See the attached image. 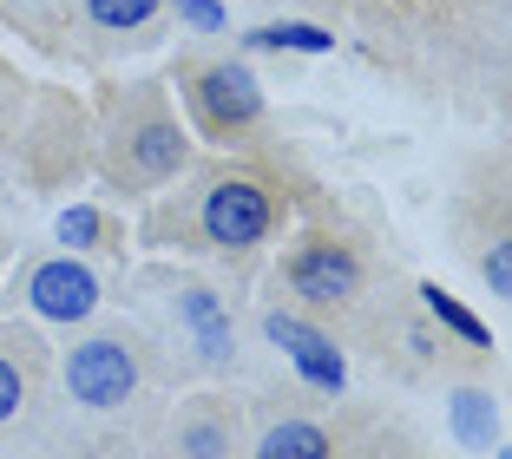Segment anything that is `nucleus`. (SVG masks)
<instances>
[{
	"label": "nucleus",
	"mask_w": 512,
	"mask_h": 459,
	"mask_svg": "<svg viewBox=\"0 0 512 459\" xmlns=\"http://www.w3.org/2000/svg\"><path fill=\"white\" fill-rule=\"evenodd\" d=\"M0 459H73L53 341L20 315H0Z\"/></svg>",
	"instance_id": "nucleus-7"
},
{
	"label": "nucleus",
	"mask_w": 512,
	"mask_h": 459,
	"mask_svg": "<svg viewBox=\"0 0 512 459\" xmlns=\"http://www.w3.org/2000/svg\"><path fill=\"white\" fill-rule=\"evenodd\" d=\"M184 164H191V132H184L171 92L151 79L112 92L99 112V171L112 191L158 197L165 184L184 178Z\"/></svg>",
	"instance_id": "nucleus-6"
},
{
	"label": "nucleus",
	"mask_w": 512,
	"mask_h": 459,
	"mask_svg": "<svg viewBox=\"0 0 512 459\" xmlns=\"http://www.w3.org/2000/svg\"><path fill=\"white\" fill-rule=\"evenodd\" d=\"M256 46H296V53H329V33L322 27H263V33H250Z\"/></svg>",
	"instance_id": "nucleus-16"
},
{
	"label": "nucleus",
	"mask_w": 512,
	"mask_h": 459,
	"mask_svg": "<svg viewBox=\"0 0 512 459\" xmlns=\"http://www.w3.org/2000/svg\"><path fill=\"white\" fill-rule=\"evenodd\" d=\"M250 407V459H407L421 440L388 407H348V400H309L302 387H263L243 394Z\"/></svg>",
	"instance_id": "nucleus-3"
},
{
	"label": "nucleus",
	"mask_w": 512,
	"mask_h": 459,
	"mask_svg": "<svg viewBox=\"0 0 512 459\" xmlns=\"http://www.w3.org/2000/svg\"><path fill=\"white\" fill-rule=\"evenodd\" d=\"M506 112H512V86H506Z\"/></svg>",
	"instance_id": "nucleus-20"
},
{
	"label": "nucleus",
	"mask_w": 512,
	"mask_h": 459,
	"mask_svg": "<svg viewBox=\"0 0 512 459\" xmlns=\"http://www.w3.org/2000/svg\"><path fill=\"white\" fill-rule=\"evenodd\" d=\"M414 289H421V302L434 309V322L447 328V335H460V341H473V348H486V355H493V335H486V328L473 322V315L460 309V302H453L447 289H440V282H414Z\"/></svg>",
	"instance_id": "nucleus-14"
},
{
	"label": "nucleus",
	"mask_w": 512,
	"mask_h": 459,
	"mask_svg": "<svg viewBox=\"0 0 512 459\" xmlns=\"http://www.w3.org/2000/svg\"><path fill=\"white\" fill-rule=\"evenodd\" d=\"M145 459H250V407L230 387H178L138 433Z\"/></svg>",
	"instance_id": "nucleus-9"
},
{
	"label": "nucleus",
	"mask_w": 512,
	"mask_h": 459,
	"mask_svg": "<svg viewBox=\"0 0 512 459\" xmlns=\"http://www.w3.org/2000/svg\"><path fill=\"white\" fill-rule=\"evenodd\" d=\"M348 348L362 361H375L394 387H467V381L493 374V355L473 348V341H460V335H447L434 322V309L421 302V289L401 282V276L381 289V302L362 315V328L348 335Z\"/></svg>",
	"instance_id": "nucleus-4"
},
{
	"label": "nucleus",
	"mask_w": 512,
	"mask_h": 459,
	"mask_svg": "<svg viewBox=\"0 0 512 459\" xmlns=\"http://www.w3.org/2000/svg\"><path fill=\"white\" fill-rule=\"evenodd\" d=\"M407 459H427V453H407Z\"/></svg>",
	"instance_id": "nucleus-21"
},
{
	"label": "nucleus",
	"mask_w": 512,
	"mask_h": 459,
	"mask_svg": "<svg viewBox=\"0 0 512 459\" xmlns=\"http://www.w3.org/2000/svg\"><path fill=\"white\" fill-rule=\"evenodd\" d=\"M165 0H79V20L99 33H138Z\"/></svg>",
	"instance_id": "nucleus-13"
},
{
	"label": "nucleus",
	"mask_w": 512,
	"mask_h": 459,
	"mask_svg": "<svg viewBox=\"0 0 512 459\" xmlns=\"http://www.w3.org/2000/svg\"><path fill=\"white\" fill-rule=\"evenodd\" d=\"M14 302L33 315V322H60V328H79L106 309V289L79 263L73 250H46V256H27L14 276Z\"/></svg>",
	"instance_id": "nucleus-10"
},
{
	"label": "nucleus",
	"mask_w": 512,
	"mask_h": 459,
	"mask_svg": "<svg viewBox=\"0 0 512 459\" xmlns=\"http://www.w3.org/2000/svg\"><path fill=\"white\" fill-rule=\"evenodd\" d=\"M453 250L512 309V151L480 158L453 197Z\"/></svg>",
	"instance_id": "nucleus-8"
},
{
	"label": "nucleus",
	"mask_w": 512,
	"mask_h": 459,
	"mask_svg": "<svg viewBox=\"0 0 512 459\" xmlns=\"http://www.w3.org/2000/svg\"><path fill=\"white\" fill-rule=\"evenodd\" d=\"M20 125H27V86H20V79L0 66V151L20 138Z\"/></svg>",
	"instance_id": "nucleus-15"
},
{
	"label": "nucleus",
	"mask_w": 512,
	"mask_h": 459,
	"mask_svg": "<svg viewBox=\"0 0 512 459\" xmlns=\"http://www.w3.org/2000/svg\"><path fill=\"white\" fill-rule=\"evenodd\" d=\"M276 230H283V191L263 171H243V164L191 171L145 217L151 243L184 250V256H211V263H230V269H250L256 256L270 250Z\"/></svg>",
	"instance_id": "nucleus-2"
},
{
	"label": "nucleus",
	"mask_w": 512,
	"mask_h": 459,
	"mask_svg": "<svg viewBox=\"0 0 512 459\" xmlns=\"http://www.w3.org/2000/svg\"><path fill=\"white\" fill-rule=\"evenodd\" d=\"M184 99H191L197 125L217 138V145H230V138H243L250 125H263V86H256V73L243 60H204L184 73Z\"/></svg>",
	"instance_id": "nucleus-11"
},
{
	"label": "nucleus",
	"mask_w": 512,
	"mask_h": 459,
	"mask_svg": "<svg viewBox=\"0 0 512 459\" xmlns=\"http://www.w3.org/2000/svg\"><path fill=\"white\" fill-rule=\"evenodd\" d=\"M263 335H270L276 348H283V355L309 374V387H335V381H342V355H335V335H329V328L302 322L296 309L270 302V309H263Z\"/></svg>",
	"instance_id": "nucleus-12"
},
{
	"label": "nucleus",
	"mask_w": 512,
	"mask_h": 459,
	"mask_svg": "<svg viewBox=\"0 0 512 459\" xmlns=\"http://www.w3.org/2000/svg\"><path fill=\"white\" fill-rule=\"evenodd\" d=\"M92 230H99L92 210H66V217H60V243H73V250H79V243H92Z\"/></svg>",
	"instance_id": "nucleus-18"
},
{
	"label": "nucleus",
	"mask_w": 512,
	"mask_h": 459,
	"mask_svg": "<svg viewBox=\"0 0 512 459\" xmlns=\"http://www.w3.org/2000/svg\"><path fill=\"white\" fill-rule=\"evenodd\" d=\"M112 459H125V453H112Z\"/></svg>",
	"instance_id": "nucleus-22"
},
{
	"label": "nucleus",
	"mask_w": 512,
	"mask_h": 459,
	"mask_svg": "<svg viewBox=\"0 0 512 459\" xmlns=\"http://www.w3.org/2000/svg\"><path fill=\"white\" fill-rule=\"evenodd\" d=\"M0 269H7V230H0Z\"/></svg>",
	"instance_id": "nucleus-19"
},
{
	"label": "nucleus",
	"mask_w": 512,
	"mask_h": 459,
	"mask_svg": "<svg viewBox=\"0 0 512 459\" xmlns=\"http://www.w3.org/2000/svg\"><path fill=\"white\" fill-rule=\"evenodd\" d=\"M53 361H60V420L73 459H112L138 446V433L191 374V361L138 315L79 322V335L53 348Z\"/></svg>",
	"instance_id": "nucleus-1"
},
{
	"label": "nucleus",
	"mask_w": 512,
	"mask_h": 459,
	"mask_svg": "<svg viewBox=\"0 0 512 459\" xmlns=\"http://www.w3.org/2000/svg\"><path fill=\"white\" fill-rule=\"evenodd\" d=\"M388 282H394V263H381L368 243L342 237V230H309V237H296L276 256V296H283V309L329 328L342 348L362 328V315L381 302Z\"/></svg>",
	"instance_id": "nucleus-5"
},
{
	"label": "nucleus",
	"mask_w": 512,
	"mask_h": 459,
	"mask_svg": "<svg viewBox=\"0 0 512 459\" xmlns=\"http://www.w3.org/2000/svg\"><path fill=\"white\" fill-rule=\"evenodd\" d=\"M178 20H191L197 33H217L224 27V7L217 0H178Z\"/></svg>",
	"instance_id": "nucleus-17"
}]
</instances>
